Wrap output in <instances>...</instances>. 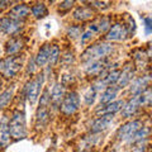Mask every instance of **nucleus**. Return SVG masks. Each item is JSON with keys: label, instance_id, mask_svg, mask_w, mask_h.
I'll use <instances>...</instances> for the list:
<instances>
[{"label": "nucleus", "instance_id": "b1692460", "mask_svg": "<svg viewBox=\"0 0 152 152\" xmlns=\"http://www.w3.org/2000/svg\"><path fill=\"white\" fill-rule=\"evenodd\" d=\"M31 12H32V14L34 15L36 18H43V17H46L47 14H48V10H47V7L43 3H38V4H36V5H33L32 8H31Z\"/></svg>", "mask_w": 152, "mask_h": 152}, {"label": "nucleus", "instance_id": "4468645a", "mask_svg": "<svg viewBox=\"0 0 152 152\" xmlns=\"http://www.w3.org/2000/svg\"><path fill=\"white\" fill-rule=\"evenodd\" d=\"M141 107V100H140V95H134L129 102H128L124 107H123V110H122V114L123 117H131L133 114L136 113V110Z\"/></svg>", "mask_w": 152, "mask_h": 152}, {"label": "nucleus", "instance_id": "6e6552de", "mask_svg": "<svg viewBox=\"0 0 152 152\" xmlns=\"http://www.w3.org/2000/svg\"><path fill=\"white\" fill-rule=\"evenodd\" d=\"M22 29V22H17L9 18L0 19V32L5 33V34H15Z\"/></svg>", "mask_w": 152, "mask_h": 152}, {"label": "nucleus", "instance_id": "7ed1b4c3", "mask_svg": "<svg viewBox=\"0 0 152 152\" xmlns=\"http://www.w3.org/2000/svg\"><path fill=\"white\" fill-rule=\"evenodd\" d=\"M9 133L14 138H23L27 134L26 127V117L23 112H14L9 121Z\"/></svg>", "mask_w": 152, "mask_h": 152}, {"label": "nucleus", "instance_id": "423d86ee", "mask_svg": "<svg viewBox=\"0 0 152 152\" xmlns=\"http://www.w3.org/2000/svg\"><path fill=\"white\" fill-rule=\"evenodd\" d=\"M143 127L142 126V122L141 121H131L126 123V124H123L119 129L117 132V137L122 141H129L131 137L134 134V133L141 129V128Z\"/></svg>", "mask_w": 152, "mask_h": 152}, {"label": "nucleus", "instance_id": "1a4fd4ad", "mask_svg": "<svg viewBox=\"0 0 152 152\" xmlns=\"http://www.w3.org/2000/svg\"><path fill=\"white\" fill-rule=\"evenodd\" d=\"M31 12V8L27 7L26 4H18V5L13 7L8 13V18L13 19L17 22H22L28 17V14Z\"/></svg>", "mask_w": 152, "mask_h": 152}, {"label": "nucleus", "instance_id": "cd10ccee", "mask_svg": "<svg viewBox=\"0 0 152 152\" xmlns=\"http://www.w3.org/2000/svg\"><path fill=\"white\" fill-rule=\"evenodd\" d=\"M60 58V48L58 46H51V50H50V56H48V64L51 66H53L57 61H58Z\"/></svg>", "mask_w": 152, "mask_h": 152}, {"label": "nucleus", "instance_id": "6ab92c4d", "mask_svg": "<svg viewBox=\"0 0 152 152\" xmlns=\"http://www.w3.org/2000/svg\"><path fill=\"white\" fill-rule=\"evenodd\" d=\"M64 95H65L64 86L61 84H56L53 89H52V95L50 96V102H52L55 107H58L61 104V100L64 99Z\"/></svg>", "mask_w": 152, "mask_h": 152}, {"label": "nucleus", "instance_id": "aec40b11", "mask_svg": "<svg viewBox=\"0 0 152 152\" xmlns=\"http://www.w3.org/2000/svg\"><path fill=\"white\" fill-rule=\"evenodd\" d=\"M118 91H119V88L118 86H108L104 93L102 94V98H100V103L102 104H109L114 100V98L117 96Z\"/></svg>", "mask_w": 152, "mask_h": 152}, {"label": "nucleus", "instance_id": "473e14b6", "mask_svg": "<svg viewBox=\"0 0 152 152\" xmlns=\"http://www.w3.org/2000/svg\"><path fill=\"white\" fill-rule=\"evenodd\" d=\"M146 148H147V145H146V141L143 140V141H140L138 142V145H137L132 150V152H145Z\"/></svg>", "mask_w": 152, "mask_h": 152}, {"label": "nucleus", "instance_id": "f03ea898", "mask_svg": "<svg viewBox=\"0 0 152 152\" xmlns=\"http://www.w3.org/2000/svg\"><path fill=\"white\" fill-rule=\"evenodd\" d=\"M23 65V56L15 55L9 56L0 61V72L5 77H14Z\"/></svg>", "mask_w": 152, "mask_h": 152}, {"label": "nucleus", "instance_id": "c85d7f7f", "mask_svg": "<svg viewBox=\"0 0 152 152\" xmlns=\"http://www.w3.org/2000/svg\"><path fill=\"white\" fill-rule=\"evenodd\" d=\"M133 58H134L136 61H137V64H138L140 66H142V65H146L147 64V58H148V56H147L146 53L142 50H136L134 52H133Z\"/></svg>", "mask_w": 152, "mask_h": 152}, {"label": "nucleus", "instance_id": "f3484780", "mask_svg": "<svg viewBox=\"0 0 152 152\" xmlns=\"http://www.w3.org/2000/svg\"><path fill=\"white\" fill-rule=\"evenodd\" d=\"M24 38L22 37H14L12 38L10 41L7 43V53L8 55H14V53H18L23 47H24Z\"/></svg>", "mask_w": 152, "mask_h": 152}, {"label": "nucleus", "instance_id": "393cba45", "mask_svg": "<svg viewBox=\"0 0 152 152\" xmlns=\"http://www.w3.org/2000/svg\"><path fill=\"white\" fill-rule=\"evenodd\" d=\"M119 75H121V71L119 70H113L110 71V72H108L107 76H104L103 79H100L103 84L105 85H112V84H115L118 81V77H119Z\"/></svg>", "mask_w": 152, "mask_h": 152}, {"label": "nucleus", "instance_id": "2f4dec72", "mask_svg": "<svg viewBox=\"0 0 152 152\" xmlns=\"http://www.w3.org/2000/svg\"><path fill=\"white\" fill-rule=\"evenodd\" d=\"M95 93L96 91H94L93 89H90L89 91L85 94V102H86L88 105H90V104H93L94 103V99H95Z\"/></svg>", "mask_w": 152, "mask_h": 152}, {"label": "nucleus", "instance_id": "2eb2a0df", "mask_svg": "<svg viewBox=\"0 0 152 152\" xmlns=\"http://www.w3.org/2000/svg\"><path fill=\"white\" fill-rule=\"evenodd\" d=\"M148 84H150V76L148 75L141 76V77H138L131 85V93L134 94V95H140L147 86H148Z\"/></svg>", "mask_w": 152, "mask_h": 152}, {"label": "nucleus", "instance_id": "e433bc0d", "mask_svg": "<svg viewBox=\"0 0 152 152\" xmlns=\"http://www.w3.org/2000/svg\"><path fill=\"white\" fill-rule=\"evenodd\" d=\"M74 5V1H64L62 4L60 5L61 9H67V8H71Z\"/></svg>", "mask_w": 152, "mask_h": 152}, {"label": "nucleus", "instance_id": "0eeeda50", "mask_svg": "<svg viewBox=\"0 0 152 152\" xmlns=\"http://www.w3.org/2000/svg\"><path fill=\"white\" fill-rule=\"evenodd\" d=\"M128 28L123 23H117L112 28H109L107 33V39L109 41H124L128 36Z\"/></svg>", "mask_w": 152, "mask_h": 152}, {"label": "nucleus", "instance_id": "ddd939ff", "mask_svg": "<svg viewBox=\"0 0 152 152\" xmlns=\"http://www.w3.org/2000/svg\"><path fill=\"white\" fill-rule=\"evenodd\" d=\"M133 75H134V70H133L132 65H127L124 69H123V71H121V75L119 77H118V88L122 89L127 86L128 84H129V81L133 79Z\"/></svg>", "mask_w": 152, "mask_h": 152}, {"label": "nucleus", "instance_id": "a211bd4d", "mask_svg": "<svg viewBox=\"0 0 152 152\" xmlns=\"http://www.w3.org/2000/svg\"><path fill=\"white\" fill-rule=\"evenodd\" d=\"M50 50H51V45H43V47L38 51V53L34 58V62L37 66L43 67L46 64H48V56H50Z\"/></svg>", "mask_w": 152, "mask_h": 152}, {"label": "nucleus", "instance_id": "20e7f679", "mask_svg": "<svg viewBox=\"0 0 152 152\" xmlns=\"http://www.w3.org/2000/svg\"><path fill=\"white\" fill-rule=\"evenodd\" d=\"M43 80H45V75L41 74L26 85V88H24L26 96L31 104H34L37 102L38 96H39V91L42 89V85H43Z\"/></svg>", "mask_w": 152, "mask_h": 152}, {"label": "nucleus", "instance_id": "4c0bfd02", "mask_svg": "<svg viewBox=\"0 0 152 152\" xmlns=\"http://www.w3.org/2000/svg\"><path fill=\"white\" fill-rule=\"evenodd\" d=\"M8 4H10V3H9V1H0V9H4L8 5Z\"/></svg>", "mask_w": 152, "mask_h": 152}, {"label": "nucleus", "instance_id": "f704fd0d", "mask_svg": "<svg viewBox=\"0 0 152 152\" xmlns=\"http://www.w3.org/2000/svg\"><path fill=\"white\" fill-rule=\"evenodd\" d=\"M90 4H93L94 7H96V8H100V9H107L109 7V3L107 1H93V3H90Z\"/></svg>", "mask_w": 152, "mask_h": 152}, {"label": "nucleus", "instance_id": "bb28decb", "mask_svg": "<svg viewBox=\"0 0 152 152\" xmlns=\"http://www.w3.org/2000/svg\"><path fill=\"white\" fill-rule=\"evenodd\" d=\"M13 91H14L13 88H10V89H7L5 91H3L1 94H0V109H3L9 102L12 100Z\"/></svg>", "mask_w": 152, "mask_h": 152}, {"label": "nucleus", "instance_id": "9d476101", "mask_svg": "<svg viewBox=\"0 0 152 152\" xmlns=\"http://www.w3.org/2000/svg\"><path fill=\"white\" fill-rule=\"evenodd\" d=\"M113 122V114H104V115L99 117L91 123V131L93 132H102L105 131L107 128L112 124Z\"/></svg>", "mask_w": 152, "mask_h": 152}, {"label": "nucleus", "instance_id": "9b49d317", "mask_svg": "<svg viewBox=\"0 0 152 152\" xmlns=\"http://www.w3.org/2000/svg\"><path fill=\"white\" fill-rule=\"evenodd\" d=\"M10 142V133H9V121L8 117H3L0 121V146L7 147Z\"/></svg>", "mask_w": 152, "mask_h": 152}, {"label": "nucleus", "instance_id": "4be33fe9", "mask_svg": "<svg viewBox=\"0 0 152 152\" xmlns=\"http://www.w3.org/2000/svg\"><path fill=\"white\" fill-rule=\"evenodd\" d=\"M107 67V62L105 61H102V60H98V61H94V62L90 64V66L86 67V72L88 75H100L104 69Z\"/></svg>", "mask_w": 152, "mask_h": 152}, {"label": "nucleus", "instance_id": "412c9836", "mask_svg": "<svg viewBox=\"0 0 152 152\" xmlns=\"http://www.w3.org/2000/svg\"><path fill=\"white\" fill-rule=\"evenodd\" d=\"M124 105V103H123L122 100H117V102H112V103H109L107 104L105 107H104L103 109H99V110L96 112L98 114H114V113H117V112H119L122 107Z\"/></svg>", "mask_w": 152, "mask_h": 152}, {"label": "nucleus", "instance_id": "f8f14e48", "mask_svg": "<svg viewBox=\"0 0 152 152\" xmlns=\"http://www.w3.org/2000/svg\"><path fill=\"white\" fill-rule=\"evenodd\" d=\"M109 27H110V19L108 17H102L99 18L96 22H94L93 24H90L89 27V31L93 33H104L105 31L109 29Z\"/></svg>", "mask_w": 152, "mask_h": 152}, {"label": "nucleus", "instance_id": "dca6fc26", "mask_svg": "<svg viewBox=\"0 0 152 152\" xmlns=\"http://www.w3.org/2000/svg\"><path fill=\"white\" fill-rule=\"evenodd\" d=\"M50 119V112H48V107H45V105H39L36 114V127L37 128H41V127H45L47 123H48Z\"/></svg>", "mask_w": 152, "mask_h": 152}, {"label": "nucleus", "instance_id": "f257e3e1", "mask_svg": "<svg viewBox=\"0 0 152 152\" xmlns=\"http://www.w3.org/2000/svg\"><path fill=\"white\" fill-rule=\"evenodd\" d=\"M113 52V46L109 43H95L88 47L81 55V60L86 62H94V61L102 60Z\"/></svg>", "mask_w": 152, "mask_h": 152}, {"label": "nucleus", "instance_id": "c756f323", "mask_svg": "<svg viewBox=\"0 0 152 152\" xmlns=\"http://www.w3.org/2000/svg\"><path fill=\"white\" fill-rule=\"evenodd\" d=\"M74 61H75V58H74V55L71 51H66L64 53V56L61 57V62H62V65L66 66V67L70 66L71 64H74Z\"/></svg>", "mask_w": 152, "mask_h": 152}, {"label": "nucleus", "instance_id": "c9c22d12", "mask_svg": "<svg viewBox=\"0 0 152 152\" xmlns=\"http://www.w3.org/2000/svg\"><path fill=\"white\" fill-rule=\"evenodd\" d=\"M145 28H146V33L147 34H150L151 31H152V28H151V18L150 17H147L145 19Z\"/></svg>", "mask_w": 152, "mask_h": 152}, {"label": "nucleus", "instance_id": "5701e85b", "mask_svg": "<svg viewBox=\"0 0 152 152\" xmlns=\"http://www.w3.org/2000/svg\"><path fill=\"white\" fill-rule=\"evenodd\" d=\"M94 15L93 10L88 7H80L74 12V18L76 20H86Z\"/></svg>", "mask_w": 152, "mask_h": 152}, {"label": "nucleus", "instance_id": "72a5a7b5", "mask_svg": "<svg viewBox=\"0 0 152 152\" xmlns=\"http://www.w3.org/2000/svg\"><path fill=\"white\" fill-rule=\"evenodd\" d=\"M94 34L90 31H86L84 33V34L81 36V43H86V42L89 41V39H91V37H93Z\"/></svg>", "mask_w": 152, "mask_h": 152}, {"label": "nucleus", "instance_id": "a878e982", "mask_svg": "<svg viewBox=\"0 0 152 152\" xmlns=\"http://www.w3.org/2000/svg\"><path fill=\"white\" fill-rule=\"evenodd\" d=\"M150 134V128L148 127H142L141 129L137 131L131 137V140L128 142H140V141H143L146 140V137Z\"/></svg>", "mask_w": 152, "mask_h": 152}, {"label": "nucleus", "instance_id": "39448f33", "mask_svg": "<svg viewBox=\"0 0 152 152\" xmlns=\"http://www.w3.org/2000/svg\"><path fill=\"white\" fill-rule=\"evenodd\" d=\"M60 105H61V112L66 114V115L74 114L80 107V98H79L77 93L71 91L69 94H66L62 99V103H61Z\"/></svg>", "mask_w": 152, "mask_h": 152}, {"label": "nucleus", "instance_id": "7c9ffc66", "mask_svg": "<svg viewBox=\"0 0 152 152\" xmlns=\"http://www.w3.org/2000/svg\"><path fill=\"white\" fill-rule=\"evenodd\" d=\"M81 31L83 29L80 26H71L67 29V34L70 38H77L80 34H81Z\"/></svg>", "mask_w": 152, "mask_h": 152}]
</instances>
